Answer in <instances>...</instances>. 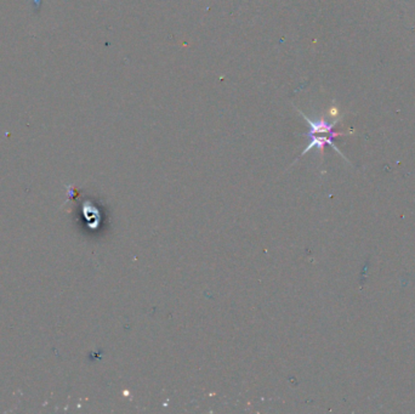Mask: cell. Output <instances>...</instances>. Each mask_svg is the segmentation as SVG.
I'll list each match as a JSON object with an SVG mask.
<instances>
[{
    "label": "cell",
    "mask_w": 415,
    "mask_h": 414,
    "mask_svg": "<svg viewBox=\"0 0 415 414\" xmlns=\"http://www.w3.org/2000/svg\"><path fill=\"white\" fill-rule=\"evenodd\" d=\"M300 114L304 117V119L309 124V131L307 133V135H314V134H328V135H333L335 137L344 135V133H339V131L334 130V127L337 126L338 120L334 121V123H328L327 120H324L323 118L318 120H312L306 116L304 112L299 111Z\"/></svg>",
    "instance_id": "cell-1"
},
{
    "label": "cell",
    "mask_w": 415,
    "mask_h": 414,
    "mask_svg": "<svg viewBox=\"0 0 415 414\" xmlns=\"http://www.w3.org/2000/svg\"><path fill=\"white\" fill-rule=\"evenodd\" d=\"M307 136L309 137V139H311V142H309L308 146L306 147V149L304 150V152L301 153V156H304L305 153H307L308 151L314 149V147H317V149L319 150V152H321V153L323 154V151H324V146H325V144H330L333 149H334L335 151H337V152H339V153L341 154V152H340V151H339L338 147L334 144L335 136H333V135L319 136L318 134H315V135H307ZM341 156H342V154H341ZM342 157H344V156H342Z\"/></svg>",
    "instance_id": "cell-2"
}]
</instances>
